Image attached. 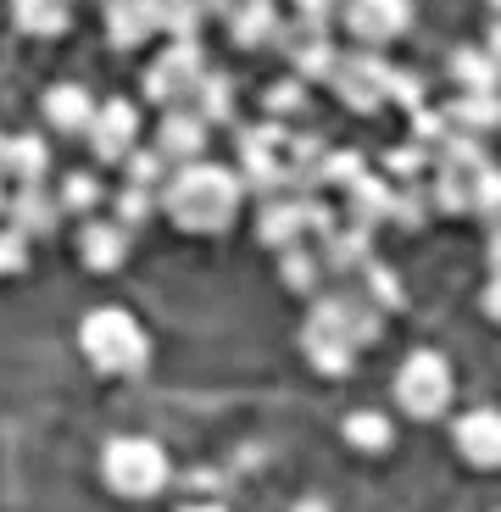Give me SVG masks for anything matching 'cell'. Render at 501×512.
<instances>
[{
    "mask_svg": "<svg viewBox=\"0 0 501 512\" xmlns=\"http://www.w3.org/2000/svg\"><path fill=\"white\" fill-rule=\"evenodd\" d=\"M162 206L179 229L218 234V229H229L234 212H240V173H229V167H218V162H190L167 179Z\"/></svg>",
    "mask_w": 501,
    "mask_h": 512,
    "instance_id": "cell-1",
    "label": "cell"
},
{
    "mask_svg": "<svg viewBox=\"0 0 501 512\" xmlns=\"http://www.w3.org/2000/svg\"><path fill=\"white\" fill-rule=\"evenodd\" d=\"M78 340H84V357L95 362L101 373H134L145 368V334L140 323L129 318V312H117V307H101L90 312V318L78 323Z\"/></svg>",
    "mask_w": 501,
    "mask_h": 512,
    "instance_id": "cell-2",
    "label": "cell"
},
{
    "mask_svg": "<svg viewBox=\"0 0 501 512\" xmlns=\"http://www.w3.org/2000/svg\"><path fill=\"white\" fill-rule=\"evenodd\" d=\"M206 84V56H201V39H173L162 56H156V67L145 73V95H151L156 106H195V95H201Z\"/></svg>",
    "mask_w": 501,
    "mask_h": 512,
    "instance_id": "cell-3",
    "label": "cell"
},
{
    "mask_svg": "<svg viewBox=\"0 0 501 512\" xmlns=\"http://www.w3.org/2000/svg\"><path fill=\"white\" fill-rule=\"evenodd\" d=\"M290 134L284 123H257V128H240V179L262 195H284L290 184Z\"/></svg>",
    "mask_w": 501,
    "mask_h": 512,
    "instance_id": "cell-4",
    "label": "cell"
},
{
    "mask_svg": "<svg viewBox=\"0 0 501 512\" xmlns=\"http://www.w3.org/2000/svg\"><path fill=\"white\" fill-rule=\"evenodd\" d=\"M101 462H106V485H112L117 496H156V490L167 485V457H162L156 440H140V435L112 440Z\"/></svg>",
    "mask_w": 501,
    "mask_h": 512,
    "instance_id": "cell-5",
    "label": "cell"
},
{
    "mask_svg": "<svg viewBox=\"0 0 501 512\" xmlns=\"http://www.w3.org/2000/svg\"><path fill=\"white\" fill-rule=\"evenodd\" d=\"M329 84H334V95H340V101H346L351 112H379V106L390 101L396 67L379 62L373 51H351V56H334Z\"/></svg>",
    "mask_w": 501,
    "mask_h": 512,
    "instance_id": "cell-6",
    "label": "cell"
},
{
    "mask_svg": "<svg viewBox=\"0 0 501 512\" xmlns=\"http://www.w3.org/2000/svg\"><path fill=\"white\" fill-rule=\"evenodd\" d=\"M396 401L412 418H440L451 407V368L435 351H412L396 373Z\"/></svg>",
    "mask_w": 501,
    "mask_h": 512,
    "instance_id": "cell-7",
    "label": "cell"
},
{
    "mask_svg": "<svg viewBox=\"0 0 501 512\" xmlns=\"http://www.w3.org/2000/svg\"><path fill=\"white\" fill-rule=\"evenodd\" d=\"M84 140H90V151L101 156V162H123V156L134 151V140H140V112H134L129 101L95 106L90 128H84Z\"/></svg>",
    "mask_w": 501,
    "mask_h": 512,
    "instance_id": "cell-8",
    "label": "cell"
},
{
    "mask_svg": "<svg viewBox=\"0 0 501 512\" xmlns=\"http://www.w3.org/2000/svg\"><path fill=\"white\" fill-rule=\"evenodd\" d=\"M301 346H307V357L318 362L323 373H346L351 368V351L357 346L346 340V329H340V318H334V307H329V295L312 307L307 329H301Z\"/></svg>",
    "mask_w": 501,
    "mask_h": 512,
    "instance_id": "cell-9",
    "label": "cell"
},
{
    "mask_svg": "<svg viewBox=\"0 0 501 512\" xmlns=\"http://www.w3.org/2000/svg\"><path fill=\"white\" fill-rule=\"evenodd\" d=\"M412 23V0H346V28L362 45H390Z\"/></svg>",
    "mask_w": 501,
    "mask_h": 512,
    "instance_id": "cell-10",
    "label": "cell"
},
{
    "mask_svg": "<svg viewBox=\"0 0 501 512\" xmlns=\"http://www.w3.org/2000/svg\"><path fill=\"white\" fill-rule=\"evenodd\" d=\"M206 134H212V128L201 123V112H190V106H173V112L156 123V145H151V151L162 156V162L190 167V162H201V156H206Z\"/></svg>",
    "mask_w": 501,
    "mask_h": 512,
    "instance_id": "cell-11",
    "label": "cell"
},
{
    "mask_svg": "<svg viewBox=\"0 0 501 512\" xmlns=\"http://www.w3.org/2000/svg\"><path fill=\"white\" fill-rule=\"evenodd\" d=\"M451 440H457V451H463L474 468H501V412L479 407V412H468V418H457Z\"/></svg>",
    "mask_w": 501,
    "mask_h": 512,
    "instance_id": "cell-12",
    "label": "cell"
},
{
    "mask_svg": "<svg viewBox=\"0 0 501 512\" xmlns=\"http://www.w3.org/2000/svg\"><path fill=\"white\" fill-rule=\"evenodd\" d=\"M156 28H162L156 23V0H112L106 6V39H112V51H134Z\"/></svg>",
    "mask_w": 501,
    "mask_h": 512,
    "instance_id": "cell-13",
    "label": "cell"
},
{
    "mask_svg": "<svg viewBox=\"0 0 501 512\" xmlns=\"http://www.w3.org/2000/svg\"><path fill=\"white\" fill-rule=\"evenodd\" d=\"M6 212H12V229L23 234V240L51 234L56 218H62V206H56V195H45V184H17V190L6 195Z\"/></svg>",
    "mask_w": 501,
    "mask_h": 512,
    "instance_id": "cell-14",
    "label": "cell"
},
{
    "mask_svg": "<svg viewBox=\"0 0 501 512\" xmlns=\"http://www.w3.org/2000/svg\"><path fill=\"white\" fill-rule=\"evenodd\" d=\"M279 28H284V17H279L273 0H240L234 17H229V39L240 45V51H262V45H273Z\"/></svg>",
    "mask_w": 501,
    "mask_h": 512,
    "instance_id": "cell-15",
    "label": "cell"
},
{
    "mask_svg": "<svg viewBox=\"0 0 501 512\" xmlns=\"http://www.w3.org/2000/svg\"><path fill=\"white\" fill-rule=\"evenodd\" d=\"M0 173L17 184H45L51 173V151L39 134H6V151H0Z\"/></svg>",
    "mask_w": 501,
    "mask_h": 512,
    "instance_id": "cell-16",
    "label": "cell"
},
{
    "mask_svg": "<svg viewBox=\"0 0 501 512\" xmlns=\"http://www.w3.org/2000/svg\"><path fill=\"white\" fill-rule=\"evenodd\" d=\"M90 117H95V101L84 84H56V90H45V123L56 134H84Z\"/></svg>",
    "mask_w": 501,
    "mask_h": 512,
    "instance_id": "cell-17",
    "label": "cell"
},
{
    "mask_svg": "<svg viewBox=\"0 0 501 512\" xmlns=\"http://www.w3.org/2000/svg\"><path fill=\"white\" fill-rule=\"evenodd\" d=\"M440 117H446L451 134H468V140H479V134L501 128V95H457L451 106H440Z\"/></svg>",
    "mask_w": 501,
    "mask_h": 512,
    "instance_id": "cell-18",
    "label": "cell"
},
{
    "mask_svg": "<svg viewBox=\"0 0 501 512\" xmlns=\"http://www.w3.org/2000/svg\"><path fill=\"white\" fill-rule=\"evenodd\" d=\"M368 234L373 229H329L323 234V251H318V262L323 268H334V273H357V268H368L373 262V245H368Z\"/></svg>",
    "mask_w": 501,
    "mask_h": 512,
    "instance_id": "cell-19",
    "label": "cell"
},
{
    "mask_svg": "<svg viewBox=\"0 0 501 512\" xmlns=\"http://www.w3.org/2000/svg\"><path fill=\"white\" fill-rule=\"evenodd\" d=\"M78 256H84V268L112 273L117 262L129 256V234L117 229V223H84V234H78Z\"/></svg>",
    "mask_w": 501,
    "mask_h": 512,
    "instance_id": "cell-20",
    "label": "cell"
},
{
    "mask_svg": "<svg viewBox=\"0 0 501 512\" xmlns=\"http://www.w3.org/2000/svg\"><path fill=\"white\" fill-rule=\"evenodd\" d=\"M12 17H17V28H23V34L51 39V34H67L73 6H67V0H12Z\"/></svg>",
    "mask_w": 501,
    "mask_h": 512,
    "instance_id": "cell-21",
    "label": "cell"
},
{
    "mask_svg": "<svg viewBox=\"0 0 501 512\" xmlns=\"http://www.w3.org/2000/svg\"><path fill=\"white\" fill-rule=\"evenodd\" d=\"M346 206H351V223H357V229H373V223L390 218V184L362 173L357 184H346Z\"/></svg>",
    "mask_w": 501,
    "mask_h": 512,
    "instance_id": "cell-22",
    "label": "cell"
},
{
    "mask_svg": "<svg viewBox=\"0 0 501 512\" xmlns=\"http://www.w3.org/2000/svg\"><path fill=\"white\" fill-rule=\"evenodd\" d=\"M451 78L463 95H496L501 90V67L485 51H451Z\"/></svg>",
    "mask_w": 501,
    "mask_h": 512,
    "instance_id": "cell-23",
    "label": "cell"
},
{
    "mask_svg": "<svg viewBox=\"0 0 501 512\" xmlns=\"http://www.w3.org/2000/svg\"><path fill=\"white\" fill-rule=\"evenodd\" d=\"M190 112H201L206 128H212V123H229V117H234V78L206 73V84H201V95H195Z\"/></svg>",
    "mask_w": 501,
    "mask_h": 512,
    "instance_id": "cell-24",
    "label": "cell"
},
{
    "mask_svg": "<svg viewBox=\"0 0 501 512\" xmlns=\"http://www.w3.org/2000/svg\"><path fill=\"white\" fill-rule=\"evenodd\" d=\"M279 279L290 284V290L312 295V290H318V279H323V262H318V251H307V245H290V251L279 256Z\"/></svg>",
    "mask_w": 501,
    "mask_h": 512,
    "instance_id": "cell-25",
    "label": "cell"
},
{
    "mask_svg": "<svg viewBox=\"0 0 501 512\" xmlns=\"http://www.w3.org/2000/svg\"><path fill=\"white\" fill-rule=\"evenodd\" d=\"M424 218H429V190L424 184H390V223L418 229Z\"/></svg>",
    "mask_w": 501,
    "mask_h": 512,
    "instance_id": "cell-26",
    "label": "cell"
},
{
    "mask_svg": "<svg viewBox=\"0 0 501 512\" xmlns=\"http://www.w3.org/2000/svg\"><path fill=\"white\" fill-rule=\"evenodd\" d=\"M346 440L357 451H385L390 446V418H385V412H351V418H346Z\"/></svg>",
    "mask_w": 501,
    "mask_h": 512,
    "instance_id": "cell-27",
    "label": "cell"
},
{
    "mask_svg": "<svg viewBox=\"0 0 501 512\" xmlns=\"http://www.w3.org/2000/svg\"><path fill=\"white\" fill-rule=\"evenodd\" d=\"M201 0H156V23L167 28L173 39H195V28H201Z\"/></svg>",
    "mask_w": 501,
    "mask_h": 512,
    "instance_id": "cell-28",
    "label": "cell"
},
{
    "mask_svg": "<svg viewBox=\"0 0 501 512\" xmlns=\"http://www.w3.org/2000/svg\"><path fill=\"white\" fill-rule=\"evenodd\" d=\"M95 201H101V179L95 173H67L56 184V206L62 212H95Z\"/></svg>",
    "mask_w": 501,
    "mask_h": 512,
    "instance_id": "cell-29",
    "label": "cell"
},
{
    "mask_svg": "<svg viewBox=\"0 0 501 512\" xmlns=\"http://www.w3.org/2000/svg\"><path fill=\"white\" fill-rule=\"evenodd\" d=\"M262 106H268V123H284V117H296L301 106H307V84H301L296 73L290 78H279L268 95H262Z\"/></svg>",
    "mask_w": 501,
    "mask_h": 512,
    "instance_id": "cell-30",
    "label": "cell"
},
{
    "mask_svg": "<svg viewBox=\"0 0 501 512\" xmlns=\"http://www.w3.org/2000/svg\"><path fill=\"white\" fill-rule=\"evenodd\" d=\"M468 212H479V218H490L496 223L501 218V173L496 167H479V179H474V201H468Z\"/></svg>",
    "mask_w": 501,
    "mask_h": 512,
    "instance_id": "cell-31",
    "label": "cell"
},
{
    "mask_svg": "<svg viewBox=\"0 0 501 512\" xmlns=\"http://www.w3.org/2000/svg\"><path fill=\"white\" fill-rule=\"evenodd\" d=\"M151 212H156V190H140V184H123V195H117V218H123V223H117V229L129 234L134 223H145Z\"/></svg>",
    "mask_w": 501,
    "mask_h": 512,
    "instance_id": "cell-32",
    "label": "cell"
},
{
    "mask_svg": "<svg viewBox=\"0 0 501 512\" xmlns=\"http://www.w3.org/2000/svg\"><path fill=\"white\" fill-rule=\"evenodd\" d=\"M362 173H368V162H362V151H329L323 156V184H357Z\"/></svg>",
    "mask_w": 501,
    "mask_h": 512,
    "instance_id": "cell-33",
    "label": "cell"
},
{
    "mask_svg": "<svg viewBox=\"0 0 501 512\" xmlns=\"http://www.w3.org/2000/svg\"><path fill=\"white\" fill-rule=\"evenodd\" d=\"M362 273H368V301H373V307H379V312H396V307H401V284H396V273L379 268V262H368Z\"/></svg>",
    "mask_w": 501,
    "mask_h": 512,
    "instance_id": "cell-34",
    "label": "cell"
},
{
    "mask_svg": "<svg viewBox=\"0 0 501 512\" xmlns=\"http://www.w3.org/2000/svg\"><path fill=\"white\" fill-rule=\"evenodd\" d=\"M123 167H129V184H140V190H156V184L167 179V162L156 151H129Z\"/></svg>",
    "mask_w": 501,
    "mask_h": 512,
    "instance_id": "cell-35",
    "label": "cell"
},
{
    "mask_svg": "<svg viewBox=\"0 0 501 512\" xmlns=\"http://www.w3.org/2000/svg\"><path fill=\"white\" fill-rule=\"evenodd\" d=\"M424 162H429V151H424V145H396V151H390L385 156V167H390V173H396V179L401 184H418V173H424Z\"/></svg>",
    "mask_w": 501,
    "mask_h": 512,
    "instance_id": "cell-36",
    "label": "cell"
},
{
    "mask_svg": "<svg viewBox=\"0 0 501 512\" xmlns=\"http://www.w3.org/2000/svg\"><path fill=\"white\" fill-rule=\"evenodd\" d=\"M28 268V240L17 229H0V273H23Z\"/></svg>",
    "mask_w": 501,
    "mask_h": 512,
    "instance_id": "cell-37",
    "label": "cell"
},
{
    "mask_svg": "<svg viewBox=\"0 0 501 512\" xmlns=\"http://www.w3.org/2000/svg\"><path fill=\"white\" fill-rule=\"evenodd\" d=\"M296 17H301V23L329 28V23H334V0H296Z\"/></svg>",
    "mask_w": 501,
    "mask_h": 512,
    "instance_id": "cell-38",
    "label": "cell"
},
{
    "mask_svg": "<svg viewBox=\"0 0 501 512\" xmlns=\"http://www.w3.org/2000/svg\"><path fill=\"white\" fill-rule=\"evenodd\" d=\"M485 312H490V318H501V268H496V279L485 284Z\"/></svg>",
    "mask_w": 501,
    "mask_h": 512,
    "instance_id": "cell-39",
    "label": "cell"
},
{
    "mask_svg": "<svg viewBox=\"0 0 501 512\" xmlns=\"http://www.w3.org/2000/svg\"><path fill=\"white\" fill-rule=\"evenodd\" d=\"M485 56H490V62H496V67H501V23H490V39H485Z\"/></svg>",
    "mask_w": 501,
    "mask_h": 512,
    "instance_id": "cell-40",
    "label": "cell"
},
{
    "mask_svg": "<svg viewBox=\"0 0 501 512\" xmlns=\"http://www.w3.org/2000/svg\"><path fill=\"white\" fill-rule=\"evenodd\" d=\"M490 262H496V268H501V218L490 223Z\"/></svg>",
    "mask_w": 501,
    "mask_h": 512,
    "instance_id": "cell-41",
    "label": "cell"
},
{
    "mask_svg": "<svg viewBox=\"0 0 501 512\" xmlns=\"http://www.w3.org/2000/svg\"><path fill=\"white\" fill-rule=\"evenodd\" d=\"M184 512H223V507H184Z\"/></svg>",
    "mask_w": 501,
    "mask_h": 512,
    "instance_id": "cell-42",
    "label": "cell"
},
{
    "mask_svg": "<svg viewBox=\"0 0 501 512\" xmlns=\"http://www.w3.org/2000/svg\"><path fill=\"white\" fill-rule=\"evenodd\" d=\"M301 512H323V507H318V501H307V507H301Z\"/></svg>",
    "mask_w": 501,
    "mask_h": 512,
    "instance_id": "cell-43",
    "label": "cell"
},
{
    "mask_svg": "<svg viewBox=\"0 0 501 512\" xmlns=\"http://www.w3.org/2000/svg\"><path fill=\"white\" fill-rule=\"evenodd\" d=\"M0 212H6V184H0Z\"/></svg>",
    "mask_w": 501,
    "mask_h": 512,
    "instance_id": "cell-44",
    "label": "cell"
},
{
    "mask_svg": "<svg viewBox=\"0 0 501 512\" xmlns=\"http://www.w3.org/2000/svg\"><path fill=\"white\" fill-rule=\"evenodd\" d=\"M490 6H496V12H501V0H490Z\"/></svg>",
    "mask_w": 501,
    "mask_h": 512,
    "instance_id": "cell-45",
    "label": "cell"
},
{
    "mask_svg": "<svg viewBox=\"0 0 501 512\" xmlns=\"http://www.w3.org/2000/svg\"><path fill=\"white\" fill-rule=\"evenodd\" d=\"M101 6H112V0H101Z\"/></svg>",
    "mask_w": 501,
    "mask_h": 512,
    "instance_id": "cell-46",
    "label": "cell"
},
{
    "mask_svg": "<svg viewBox=\"0 0 501 512\" xmlns=\"http://www.w3.org/2000/svg\"><path fill=\"white\" fill-rule=\"evenodd\" d=\"M67 6H73V0H67Z\"/></svg>",
    "mask_w": 501,
    "mask_h": 512,
    "instance_id": "cell-47",
    "label": "cell"
}]
</instances>
